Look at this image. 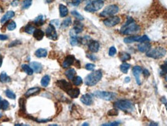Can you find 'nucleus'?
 Returning <instances> with one entry per match:
<instances>
[{
	"mask_svg": "<svg viewBox=\"0 0 167 126\" xmlns=\"http://www.w3.org/2000/svg\"><path fill=\"white\" fill-rule=\"evenodd\" d=\"M44 34L45 33L43 30H40V29H36L33 35L34 38L36 39V40H43Z\"/></svg>",
	"mask_w": 167,
	"mask_h": 126,
	"instance_id": "nucleus-23",
	"label": "nucleus"
},
{
	"mask_svg": "<svg viewBox=\"0 0 167 126\" xmlns=\"http://www.w3.org/2000/svg\"><path fill=\"white\" fill-rule=\"evenodd\" d=\"M100 43L96 40H91L88 43V49L92 53H97L99 50Z\"/></svg>",
	"mask_w": 167,
	"mask_h": 126,
	"instance_id": "nucleus-15",
	"label": "nucleus"
},
{
	"mask_svg": "<svg viewBox=\"0 0 167 126\" xmlns=\"http://www.w3.org/2000/svg\"><path fill=\"white\" fill-rule=\"evenodd\" d=\"M87 57H88L91 60H97V57L94 55H92V54H87Z\"/></svg>",
	"mask_w": 167,
	"mask_h": 126,
	"instance_id": "nucleus-48",
	"label": "nucleus"
},
{
	"mask_svg": "<svg viewBox=\"0 0 167 126\" xmlns=\"http://www.w3.org/2000/svg\"><path fill=\"white\" fill-rule=\"evenodd\" d=\"M9 108V103L6 100L2 101V103H1V109H3V111H6Z\"/></svg>",
	"mask_w": 167,
	"mask_h": 126,
	"instance_id": "nucleus-39",
	"label": "nucleus"
},
{
	"mask_svg": "<svg viewBox=\"0 0 167 126\" xmlns=\"http://www.w3.org/2000/svg\"><path fill=\"white\" fill-rule=\"evenodd\" d=\"M102 71L101 70H97L95 71L90 74H88L85 77V81L84 83L87 86L89 87H93L96 85L98 82H99L101 78H102Z\"/></svg>",
	"mask_w": 167,
	"mask_h": 126,
	"instance_id": "nucleus-2",
	"label": "nucleus"
},
{
	"mask_svg": "<svg viewBox=\"0 0 167 126\" xmlns=\"http://www.w3.org/2000/svg\"><path fill=\"white\" fill-rule=\"evenodd\" d=\"M50 24L53 25L54 27H60V26H61V23L58 19H53V20L50 21Z\"/></svg>",
	"mask_w": 167,
	"mask_h": 126,
	"instance_id": "nucleus-44",
	"label": "nucleus"
},
{
	"mask_svg": "<svg viewBox=\"0 0 167 126\" xmlns=\"http://www.w3.org/2000/svg\"><path fill=\"white\" fill-rule=\"evenodd\" d=\"M35 30H36V28H35L33 25H31V24L26 25V26H25V28H24V31H25L26 33H28V34H33Z\"/></svg>",
	"mask_w": 167,
	"mask_h": 126,
	"instance_id": "nucleus-33",
	"label": "nucleus"
},
{
	"mask_svg": "<svg viewBox=\"0 0 167 126\" xmlns=\"http://www.w3.org/2000/svg\"><path fill=\"white\" fill-rule=\"evenodd\" d=\"M50 76L48 75H45L42 77L41 79V81H40V84L43 87H44V88H46V87H47L49 85V84H50Z\"/></svg>",
	"mask_w": 167,
	"mask_h": 126,
	"instance_id": "nucleus-27",
	"label": "nucleus"
},
{
	"mask_svg": "<svg viewBox=\"0 0 167 126\" xmlns=\"http://www.w3.org/2000/svg\"><path fill=\"white\" fill-rule=\"evenodd\" d=\"M65 75L67 77L68 80L72 81L74 78L75 75H76V71L74 68H70V69H68L67 71H66Z\"/></svg>",
	"mask_w": 167,
	"mask_h": 126,
	"instance_id": "nucleus-24",
	"label": "nucleus"
},
{
	"mask_svg": "<svg viewBox=\"0 0 167 126\" xmlns=\"http://www.w3.org/2000/svg\"><path fill=\"white\" fill-rule=\"evenodd\" d=\"M67 94L69 95L71 98H77L80 94V89L79 88H71L70 90L67 91Z\"/></svg>",
	"mask_w": 167,
	"mask_h": 126,
	"instance_id": "nucleus-20",
	"label": "nucleus"
},
{
	"mask_svg": "<svg viewBox=\"0 0 167 126\" xmlns=\"http://www.w3.org/2000/svg\"><path fill=\"white\" fill-rule=\"evenodd\" d=\"M165 64H167V60H165Z\"/></svg>",
	"mask_w": 167,
	"mask_h": 126,
	"instance_id": "nucleus-58",
	"label": "nucleus"
},
{
	"mask_svg": "<svg viewBox=\"0 0 167 126\" xmlns=\"http://www.w3.org/2000/svg\"><path fill=\"white\" fill-rule=\"evenodd\" d=\"M166 53V50L163 47H155L154 49H150L148 52H146V56L148 57L153 58V59H160L163 57Z\"/></svg>",
	"mask_w": 167,
	"mask_h": 126,
	"instance_id": "nucleus-4",
	"label": "nucleus"
},
{
	"mask_svg": "<svg viewBox=\"0 0 167 126\" xmlns=\"http://www.w3.org/2000/svg\"><path fill=\"white\" fill-rule=\"evenodd\" d=\"M93 95L98 98H101L105 101H112L116 98V94L109 91H97L93 93Z\"/></svg>",
	"mask_w": 167,
	"mask_h": 126,
	"instance_id": "nucleus-7",
	"label": "nucleus"
},
{
	"mask_svg": "<svg viewBox=\"0 0 167 126\" xmlns=\"http://www.w3.org/2000/svg\"><path fill=\"white\" fill-rule=\"evenodd\" d=\"M40 92V88H38V87H36V88H29V89L25 93V96H26V97L33 96V95H36V94H39Z\"/></svg>",
	"mask_w": 167,
	"mask_h": 126,
	"instance_id": "nucleus-21",
	"label": "nucleus"
},
{
	"mask_svg": "<svg viewBox=\"0 0 167 126\" xmlns=\"http://www.w3.org/2000/svg\"><path fill=\"white\" fill-rule=\"evenodd\" d=\"M161 75H165L167 74V64H164L161 66Z\"/></svg>",
	"mask_w": 167,
	"mask_h": 126,
	"instance_id": "nucleus-42",
	"label": "nucleus"
},
{
	"mask_svg": "<svg viewBox=\"0 0 167 126\" xmlns=\"http://www.w3.org/2000/svg\"><path fill=\"white\" fill-rule=\"evenodd\" d=\"M83 125H88V124L87 123H84V124H83Z\"/></svg>",
	"mask_w": 167,
	"mask_h": 126,
	"instance_id": "nucleus-57",
	"label": "nucleus"
},
{
	"mask_svg": "<svg viewBox=\"0 0 167 126\" xmlns=\"http://www.w3.org/2000/svg\"><path fill=\"white\" fill-rule=\"evenodd\" d=\"M46 36L50 39L52 40H57V33L56 31V27H54L53 25L50 24L46 30Z\"/></svg>",
	"mask_w": 167,
	"mask_h": 126,
	"instance_id": "nucleus-10",
	"label": "nucleus"
},
{
	"mask_svg": "<svg viewBox=\"0 0 167 126\" xmlns=\"http://www.w3.org/2000/svg\"><path fill=\"white\" fill-rule=\"evenodd\" d=\"M0 81L2 83H8L11 81V78L7 75L6 72H2V74H0Z\"/></svg>",
	"mask_w": 167,
	"mask_h": 126,
	"instance_id": "nucleus-29",
	"label": "nucleus"
},
{
	"mask_svg": "<svg viewBox=\"0 0 167 126\" xmlns=\"http://www.w3.org/2000/svg\"><path fill=\"white\" fill-rule=\"evenodd\" d=\"M56 84H57V85L61 89H62L63 91H66V92L72 88L71 84L69 83L68 81H67L66 80H64V79L57 81Z\"/></svg>",
	"mask_w": 167,
	"mask_h": 126,
	"instance_id": "nucleus-11",
	"label": "nucleus"
},
{
	"mask_svg": "<svg viewBox=\"0 0 167 126\" xmlns=\"http://www.w3.org/2000/svg\"><path fill=\"white\" fill-rule=\"evenodd\" d=\"M2 98H1V96H0V109H1V103H2Z\"/></svg>",
	"mask_w": 167,
	"mask_h": 126,
	"instance_id": "nucleus-55",
	"label": "nucleus"
},
{
	"mask_svg": "<svg viewBox=\"0 0 167 126\" xmlns=\"http://www.w3.org/2000/svg\"><path fill=\"white\" fill-rule=\"evenodd\" d=\"M116 53H117L116 48H115V46H111V47H110V49H109V51H108V54H109V56H115V55L116 54Z\"/></svg>",
	"mask_w": 167,
	"mask_h": 126,
	"instance_id": "nucleus-41",
	"label": "nucleus"
},
{
	"mask_svg": "<svg viewBox=\"0 0 167 126\" xmlns=\"http://www.w3.org/2000/svg\"><path fill=\"white\" fill-rule=\"evenodd\" d=\"M104 0H93V1L87 3L84 7V10L88 13H95L104 6Z\"/></svg>",
	"mask_w": 167,
	"mask_h": 126,
	"instance_id": "nucleus-3",
	"label": "nucleus"
},
{
	"mask_svg": "<svg viewBox=\"0 0 167 126\" xmlns=\"http://www.w3.org/2000/svg\"><path fill=\"white\" fill-rule=\"evenodd\" d=\"M73 30L77 34L81 33L84 30V25L80 22V20H75L74 23Z\"/></svg>",
	"mask_w": 167,
	"mask_h": 126,
	"instance_id": "nucleus-18",
	"label": "nucleus"
},
{
	"mask_svg": "<svg viewBox=\"0 0 167 126\" xmlns=\"http://www.w3.org/2000/svg\"><path fill=\"white\" fill-rule=\"evenodd\" d=\"M161 101H162V102L165 105V107H166V109H167V100L165 99V97H162V98H161Z\"/></svg>",
	"mask_w": 167,
	"mask_h": 126,
	"instance_id": "nucleus-51",
	"label": "nucleus"
},
{
	"mask_svg": "<svg viewBox=\"0 0 167 126\" xmlns=\"http://www.w3.org/2000/svg\"><path fill=\"white\" fill-rule=\"evenodd\" d=\"M91 38L88 36H84L83 38H81L80 39V42L82 43L83 44H87V43H89V42L91 41Z\"/></svg>",
	"mask_w": 167,
	"mask_h": 126,
	"instance_id": "nucleus-40",
	"label": "nucleus"
},
{
	"mask_svg": "<svg viewBox=\"0 0 167 126\" xmlns=\"http://www.w3.org/2000/svg\"><path fill=\"white\" fill-rule=\"evenodd\" d=\"M120 22H121L120 17L112 16H109L108 18L105 19L103 21V23L107 27H113L118 24H119Z\"/></svg>",
	"mask_w": 167,
	"mask_h": 126,
	"instance_id": "nucleus-9",
	"label": "nucleus"
},
{
	"mask_svg": "<svg viewBox=\"0 0 167 126\" xmlns=\"http://www.w3.org/2000/svg\"><path fill=\"white\" fill-rule=\"evenodd\" d=\"M130 81V77H127L125 79V83H129Z\"/></svg>",
	"mask_w": 167,
	"mask_h": 126,
	"instance_id": "nucleus-53",
	"label": "nucleus"
},
{
	"mask_svg": "<svg viewBox=\"0 0 167 126\" xmlns=\"http://www.w3.org/2000/svg\"><path fill=\"white\" fill-rule=\"evenodd\" d=\"M81 101L85 104V105H87V106H90L93 104V99H92V97L91 94H85L84 95L81 96Z\"/></svg>",
	"mask_w": 167,
	"mask_h": 126,
	"instance_id": "nucleus-16",
	"label": "nucleus"
},
{
	"mask_svg": "<svg viewBox=\"0 0 167 126\" xmlns=\"http://www.w3.org/2000/svg\"><path fill=\"white\" fill-rule=\"evenodd\" d=\"M29 66L32 67V69L33 70L34 72L39 74L42 71V69H43V67H42V64L40 63H38V62H31L29 64Z\"/></svg>",
	"mask_w": 167,
	"mask_h": 126,
	"instance_id": "nucleus-19",
	"label": "nucleus"
},
{
	"mask_svg": "<svg viewBox=\"0 0 167 126\" xmlns=\"http://www.w3.org/2000/svg\"><path fill=\"white\" fill-rule=\"evenodd\" d=\"M22 69L23 70V71L26 74H28V75H33V70L32 69V67H30V66H29V65H27V64H23V65H22Z\"/></svg>",
	"mask_w": 167,
	"mask_h": 126,
	"instance_id": "nucleus-28",
	"label": "nucleus"
},
{
	"mask_svg": "<svg viewBox=\"0 0 167 126\" xmlns=\"http://www.w3.org/2000/svg\"><path fill=\"white\" fill-rule=\"evenodd\" d=\"M75 62V56L74 55H68L63 61V67L64 68H68L71 65H73Z\"/></svg>",
	"mask_w": 167,
	"mask_h": 126,
	"instance_id": "nucleus-13",
	"label": "nucleus"
},
{
	"mask_svg": "<svg viewBox=\"0 0 167 126\" xmlns=\"http://www.w3.org/2000/svg\"><path fill=\"white\" fill-rule=\"evenodd\" d=\"M44 22H45V20H44V18H43V15L38 16L33 20V23L36 26H43L44 24Z\"/></svg>",
	"mask_w": 167,
	"mask_h": 126,
	"instance_id": "nucleus-26",
	"label": "nucleus"
},
{
	"mask_svg": "<svg viewBox=\"0 0 167 126\" xmlns=\"http://www.w3.org/2000/svg\"><path fill=\"white\" fill-rule=\"evenodd\" d=\"M32 3H33V0H24L23 2V9H26L30 7V6L32 5Z\"/></svg>",
	"mask_w": 167,
	"mask_h": 126,
	"instance_id": "nucleus-38",
	"label": "nucleus"
},
{
	"mask_svg": "<svg viewBox=\"0 0 167 126\" xmlns=\"http://www.w3.org/2000/svg\"><path fill=\"white\" fill-rule=\"evenodd\" d=\"M59 12H60L61 17H62V18L66 17L68 15V13H69L67 7L65 5H64V4H60V5H59Z\"/></svg>",
	"mask_w": 167,
	"mask_h": 126,
	"instance_id": "nucleus-22",
	"label": "nucleus"
},
{
	"mask_svg": "<svg viewBox=\"0 0 167 126\" xmlns=\"http://www.w3.org/2000/svg\"><path fill=\"white\" fill-rule=\"evenodd\" d=\"M119 124H120V122H119V121H113V122L102 124L103 126H115V125H119Z\"/></svg>",
	"mask_w": 167,
	"mask_h": 126,
	"instance_id": "nucleus-45",
	"label": "nucleus"
},
{
	"mask_svg": "<svg viewBox=\"0 0 167 126\" xmlns=\"http://www.w3.org/2000/svg\"><path fill=\"white\" fill-rule=\"evenodd\" d=\"M142 73H143V75H144L145 77H149V76L150 75L149 71L147 70V69H143V70H142Z\"/></svg>",
	"mask_w": 167,
	"mask_h": 126,
	"instance_id": "nucleus-50",
	"label": "nucleus"
},
{
	"mask_svg": "<svg viewBox=\"0 0 167 126\" xmlns=\"http://www.w3.org/2000/svg\"><path fill=\"white\" fill-rule=\"evenodd\" d=\"M6 97L7 98H10V99H13V100H14V99H16V94H14V92H13L11 90H6Z\"/></svg>",
	"mask_w": 167,
	"mask_h": 126,
	"instance_id": "nucleus-36",
	"label": "nucleus"
},
{
	"mask_svg": "<svg viewBox=\"0 0 167 126\" xmlns=\"http://www.w3.org/2000/svg\"><path fill=\"white\" fill-rule=\"evenodd\" d=\"M71 14H72L73 16H74V17L77 19V20H80V21L84 20V17H83V16H82L81 14H80L77 11H76V10H73V11H71Z\"/></svg>",
	"mask_w": 167,
	"mask_h": 126,
	"instance_id": "nucleus-35",
	"label": "nucleus"
},
{
	"mask_svg": "<svg viewBox=\"0 0 167 126\" xmlns=\"http://www.w3.org/2000/svg\"><path fill=\"white\" fill-rule=\"evenodd\" d=\"M71 24H72V20H71V18H70V17H67V19H65L62 22V23L61 24V28L65 29V28L69 27V26H70Z\"/></svg>",
	"mask_w": 167,
	"mask_h": 126,
	"instance_id": "nucleus-31",
	"label": "nucleus"
},
{
	"mask_svg": "<svg viewBox=\"0 0 167 126\" xmlns=\"http://www.w3.org/2000/svg\"><path fill=\"white\" fill-rule=\"evenodd\" d=\"M72 81H73V84H74L75 86H79V85H81V84L83 83L82 78H81V77H79V76L74 77V78Z\"/></svg>",
	"mask_w": 167,
	"mask_h": 126,
	"instance_id": "nucleus-34",
	"label": "nucleus"
},
{
	"mask_svg": "<svg viewBox=\"0 0 167 126\" xmlns=\"http://www.w3.org/2000/svg\"><path fill=\"white\" fill-rule=\"evenodd\" d=\"M15 16V13L13 11H8L6 12V13L2 17L1 20H0V23H1L2 24H4L6 23L7 21L10 20V19L12 18H13Z\"/></svg>",
	"mask_w": 167,
	"mask_h": 126,
	"instance_id": "nucleus-17",
	"label": "nucleus"
},
{
	"mask_svg": "<svg viewBox=\"0 0 167 126\" xmlns=\"http://www.w3.org/2000/svg\"><path fill=\"white\" fill-rule=\"evenodd\" d=\"M150 48H151V44L149 41H145L142 42L138 46V50L141 53H146L150 50Z\"/></svg>",
	"mask_w": 167,
	"mask_h": 126,
	"instance_id": "nucleus-14",
	"label": "nucleus"
},
{
	"mask_svg": "<svg viewBox=\"0 0 167 126\" xmlns=\"http://www.w3.org/2000/svg\"><path fill=\"white\" fill-rule=\"evenodd\" d=\"M118 114H119V112H118V111H117V110H115V109L110 110V111H108V113H107V114L110 115V116L118 115Z\"/></svg>",
	"mask_w": 167,
	"mask_h": 126,
	"instance_id": "nucleus-47",
	"label": "nucleus"
},
{
	"mask_svg": "<svg viewBox=\"0 0 167 126\" xmlns=\"http://www.w3.org/2000/svg\"><path fill=\"white\" fill-rule=\"evenodd\" d=\"M145 41H150L149 38L146 35L143 36H128L124 39V42L125 43H132L135 42H145Z\"/></svg>",
	"mask_w": 167,
	"mask_h": 126,
	"instance_id": "nucleus-8",
	"label": "nucleus"
},
{
	"mask_svg": "<svg viewBox=\"0 0 167 126\" xmlns=\"http://www.w3.org/2000/svg\"><path fill=\"white\" fill-rule=\"evenodd\" d=\"M115 107L118 109L122 111H129L133 110V104L129 100H118L114 104Z\"/></svg>",
	"mask_w": 167,
	"mask_h": 126,
	"instance_id": "nucleus-5",
	"label": "nucleus"
},
{
	"mask_svg": "<svg viewBox=\"0 0 167 126\" xmlns=\"http://www.w3.org/2000/svg\"><path fill=\"white\" fill-rule=\"evenodd\" d=\"M119 12V7L117 5H109L104 8V10L100 13L101 17H109L115 15Z\"/></svg>",
	"mask_w": 167,
	"mask_h": 126,
	"instance_id": "nucleus-6",
	"label": "nucleus"
},
{
	"mask_svg": "<svg viewBox=\"0 0 167 126\" xmlns=\"http://www.w3.org/2000/svg\"><path fill=\"white\" fill-rule=\"evenodd\" d=\"M95 68V65L94 64H87L85 65V69L87 71H94Z\"/></svg>",
	"mask_w": 167,
	"mask_h": 126,
	"instance_id": "nucleus-43",
	"label": "nucleus"
},
{
	"mask_svg": "<svg viewBox=\"0 0 167 126\" xmlns=\"http://www.w3.org/2000/svg\"><path fill=\"white\" fill-rule=\"evenodd\" d=\"M18 5H19V1H18V0H14V1L12 2V6H16Z\"/></svg>",
	"mask_w": 167,
	"mask_h": 126,
	"instance_id": "nucleus-52",
	"label": "nucleus"
},
{
	"mask_svg": "<svg viewBox=\"0 0 167 126\" xmlns=\"http://www.w3.org/2000/svg\"><path fill=\"white\" fill-rule=\"evenodd\" d=\"M6 28H7V30H9V31H13V30H14L16 28V22H14V21H10V22H9V23L7 24Z\"/></svg>",
	"mask_w": 167,
	"mask_h": 126,
	"instance_id": "nucleus-37",
	"label": "nucleus"
},
{
	"mask_svg": "<svg viewBox=\"0 0 167 126\" xmlns=\"http://www.w3.org/2000/svg\"><path fill=\"white\" fill-rule=\"evenodd\" d=\"M119 59L121 60V61L122 62H125L127 60H129L131 59V55L127 53H125V52H122L120 53L119 55Z\"/></svg>",
	"mask_w": 167,
	"mask_h": 126,
	"instance_id": "nucleus-32",
	"label": "nucleus"
},
{
	"mask_svg": "<svg viewBox=\"0 0 167 126\" xmlns=\"http://www.w3.org/2000/svg\"><path fill=\"white\" fill-rule=\"evenodd\" d=\"M140 31V26L135 23L134 19L128 17L125 23L121 27V33L123 35H133Z\"/></svg>",
	"mask_w": 167,
	"mask_h": 126,
	"instance_id": "nucleus-1",
	"label": "nucleus"
},
{
	"mask_svg": "<svg viewBox=\"0 0 167 126\" xmlns=\"http://www.w3.org/2000/svg\"><path fill=\"white\" fill-rule=\"evenodd\" d=\"M142 72V67H139V66H135L132 68V74L135 77V81H136V83L138 84L139 85H141V79H140V75H141V73Z\"/></svg>",
	"mask_w": 167,
	"mask_h": 126,
	"instance_id": "nucleus-12",
	"label": "nucleus"
},
{
	"mask_svg": "<svg viewBox=\"0 0 167 126\" xmlns=\"http://www.w3.org/2000/svg\"><path fill=\"white\" fill-rule=\"evenodd\" d=\"M35 55L39 58L46 57L47 56V50L46 49H43V48H40L35 52Z\"/></svg>",
	"mask_w": 167,
	"mask_h": 126,
	"instance_id": "nucleus-25",
	"label": "nucleus"
},
{
	"mask_svg": "<svg viewBox=\"0 0 167 126\" xmlns=\"http://www.w3.org/2000/svg\"><path fill=\"white\" fill-rule=\"evenodd\" d=\"M2 64H3V58H0V67H2Z\"/></svg>",
	"mask_w": 167,
	"mask_h": 126,
	"instance_id": "nucleus-54",
	"label": "nucleus"
},
{
	"mask_svg": "<svg viewBox=\"0 0 167 126\" xmlns=\"http://www.w3.org/2000/svg\"><path fill=\"white\" fill-rule=\"evenodd\" d=\"M9 39L8 36L3 35V34H0V40H7Z\"/></svg>",
	"mask_w": 167,
	"mask_h": 126,
	"instance_id": "nucleus-49",
	"label": "nucleus"
},
{
	"mask_svg": "<svg viewBox=\"0 0 167 126\" xmlns=\"http://www.w3.org/2000/svg\"><path fill=\"white\" fill-rule=\"evenodd\" d=\"M2 117H3V114H2L1 113H0V118H1Z\"/></svg>",
	"mask_w": 167,
	"mask_h": 126,
	"instance_id": "nucleus-56",
	"label": "nucleus"
},
{
	"mask_svg": "<svg viewBox=\"0 0 167 126\" xmlns=\"http://www.w3.org/2000/svg\"><path fill=\"white\" fill-rule=\"evenodd\" d=\"M130 67H131V64L124 62L122 64L120 65V71L124 74H127L129 70L130 69Z\"/></svg>",
	"mask_w": 167,
	"mask_h": 126,
	"instance_id": "nucleus-30",
	"label": "nucleus"
},
{
	"mask_svg": "<svg viewBox=\"0 0 167 126\" xmlns=\"http://www.w3.org/2000/svg\"><path fill=\"white\" fill-rule=\"evenodd\" d=\"M83 1H84V0H72V2L71 3V4L74 6H77L78 5H80Z\"/></svg>",
	"mask_w": 167,
	"mask_h": 126,
	"instance_id": "nucleus-46",
	"label": "nucleus"
}]
</instances>
